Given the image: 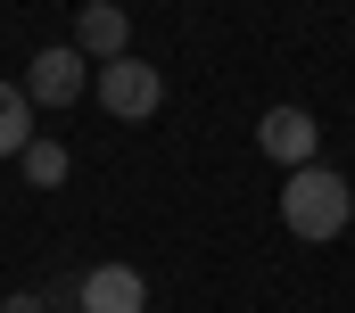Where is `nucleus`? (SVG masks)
Wrapping results in <instances>:
<instances>
[{
	"label": "nucleus",
	"instance_id": "7ed1b4c3",
	"mask_svg": "<svg viewBox=\"0 0 355 313\" xmlns=\"http://www.w3.org/2000/svg\"><path fill=\"white\" fill-rule=\"evenodd\" d=\"M25 91H33V107H42V116H67V107L91 91L83 50H75V42H58V50H33V66H25Z\"/></svg>",
	"mask_w": 355,
	"mask_h": 313
},
{
	"label": "nucleus",
	"instance_id": "1a4fd4ad",
	"mask_svg": "<svg viewBox=\"0 0 355 313\" xmlns=\"http://www.w3.org/2000/svg\"><path fill=\"white\" fill-rule=\"evenodd\" d=\"M0 313H50V305H42V297H8Z\"/></svg>",
	"mask_w": 355,
	"mask_h": 313
},
{
	"label": "nucleus",
	"instance_id": "0eeeda50",
	"mask_svg": "<svg viewBox=\"0 0 355 313\" xmlns=\"http://www.w3.org/2000/svg\"><path fill=\"white\" fill-rule=\"evenodd\" d=\"M42 107H33V91L25 82H0V156H25L42 141V124H33Z\"/></svg>",
	"mask_w": 355,
	"mask_h": 313
},
{
	"label": "nucleus",
	"instance_id": "39448f33",
	"mask_svg": "<svg viewBox=\"0 0 355 313\" xmlns=\"http://www.w3.org/2000/svg\"><path fill=\"white\" fill-rule=\"evenodd\" d=\"M75 305L83 313H149V280L132 264H91L83 289H75Z\"/></svg>",
	"mask_w": 355,
	"mask_h": 313
},
{
	"label": "nucleus",
	"instance_id": "f03ea898",
	"mask_svg": "<svg viewBox=\"0 0 355 313\" xmlns=\"http://www.w3.org/2000/svg\"><path fill=\"white\" fill-rule=\"evenodd\" d=\"M91 91H99V107H107L116 124H149V116L166 107V75L141 66V58H107V66L91 75Z\"/></svg>",
	"mask_w": 355,
	"mask_h": 313
},
{
	"label": "nucleus",
	"instance_id": "20e7f679",
	"mask_svg": "<svg viewBox=\"0 0 355 313\" xmlns=\"http://www.w3.org/2000/svg\"><path fill=\"white\" fill-rule=\"evenodd\" d=\"M314 141H322V124H314L306 107H265V116H257V149H265L272 165H289V173L314 165Z\"/></svg>",
	"mask_w": 355,
	"mask_h": 313
},
{
	"label": "nucleus",
	"instance_id": "f257e3e1",
	"mask_svg": "<svg viewBox=\"0 0 355 313\" xmlns=\"http://www.w3.org/2000/svg\"><path fill=\"white\" fill-rule=\"evenodd\" d=\"M281 223H289L297 239H314V247H331V239L355 223L347 173H331V165H297V173L281 181Z\"/></svg>",
	"mask_w": 355,
	"mask_h": 313
},
{
	"label": "nucleus",
	"instance_id": "6e6552de",
	"mask_svg": "<svg viewBox=\"0 0 355 313\" xmlns=\"http://www.w3.org/2000/svg\"><path fill=\"white\" fill-rule=\"evenodd\" d=\"M17 165H25V181H33V190H58V181H67V141H33Z\"/></svg>",
	"mask_w": 355,
	"mask_h": 313
},
{
	"label": "nucleus",
	"instance_id": "423d86ee",
	"mask_svg": "<svg viewBox=\"0 0 355 313\" xmlns=\"http://www.w3.org/2000/svg\"><path fill=\"white\" fill-rule=\"evenodd\" d=\"M75 50L99 58V66H107V58H132V17H124L116 0H91L83 17H75Z\"/></svg>",
	"mask_w": 355,
	"mask_h": 313
}]
</instances>
